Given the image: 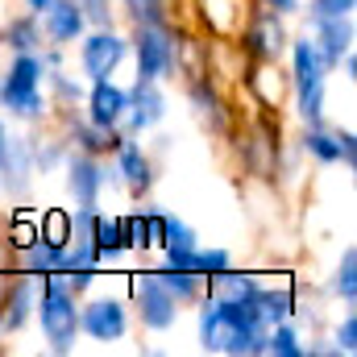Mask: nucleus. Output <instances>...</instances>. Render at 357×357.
Wrapping results in <instances>:
<instances>
[{"label": "nucleus", "instance_id": "a878e982", "mask_svg": "<svg viewBox=\"0 0 357 357\" xmlns=\"http://www.w3.org/2000/svg\"><path fill=\"white\" fill-rule=\"evenodd\" d=\"M303 150H307L316 162H341V137H337V133H324V125H307Z\"/></svg>", "mask_w": 357, "mask_h": 357}, {"label": "nucleus", "instance_id": "2eb2a0df", "mask_svg": "<svg viewBox=\"0 0 357 357\" xmlns=\"http://www.w3.org/2000/svg\"><path fill=\"white\" fill-rule=\"evenodd\" d=\"M33 303H38V278H33V274H21V278H13V282H8V291H4L0 328H8V333L25 328V320L33 316Z\"/></svg>", "mask_w": 357, "mask_h": 357}, {"label": "nucleus", "instance_id": "393cba45", "mask_svg": "<svg viewBox=\"0 0 357 357\" xmlns=\"http://www.w3.org/2000/svg\"><path fill=\"white\" fill-rule=\"evenodd\" d=\"M154 278L175 295V303H191V299H199V274H191V270L162 266V270H154Z\"/></svg>", "mask_w": 357, "mask_h": 357}, {"label": "nucleus", "instance_id": "dca6fc26", "mask_svg": "<svg viewBox=\"0 0 357 357\" xmlns=\"http://www.w3.org/2000/svg\"><path fill=\"white\" fill-rule=\"evenodd\" d=\"M245 50L254 59H266V63H274L287 50V29H282V17L278 13H262L254 21V29L245 33Z\"/></svg>", "mask_w": 357, "mask_h": 357}, {"label": "nucleus", "instance_id": "f3484780", "mask_svg": "<svg viewBox=\"0 0 357 357\" xmlns=\"http://www.w3.org/2000/svg\"><path fill=\"white\" fill-rule=\"evenodd\" d=\"M116 175L129 183L133 195H146L154 187V167H150V154L137 146V142H121L116 146Z\"/></svg>", "mask_w": 357, "mask_h": 357}, {"label": "nucleus", "instance_id": "20e7f679", "mask_svg": "<svg viewBox=\"0 0 357 357\" xmlns=\"http://www.w3.org/2000/svg\"><path fill=\"white\" fill-rule=\"evenodd\" d=\"M324 75L328 67L316 54L312 38L291 42V84H295V104L307 125H324Z\"/></svg>", "mask_w": 357, "mask_h": 357}, {"label": "nucleus", "instance_id": "f8f14e48", "mask_svg": "<svg viewBox=\"0 0 357 357\" xmlns=\"http://www.w3.org/2000/svg\"><path fill=\"white\" fill-rule=\"evenodd\" d=\"M167 116V96L154 79H137L129 88V108H125V121H129V133H146L154 129L158 121Z\"/></svg>", "mask_w": 357, "mask_h": 357}, {"label": "nucleus", "instance_id": "a211bd4d", "mask_svg": "<svg viewBox=\"0 0 357 357\" xmlns=\"http://www.w3.org/2000/svg\"><path fill=\"white\" fill-rule=\"evenodd\" d=\"M91 250L100 254V262L112 258V254H121V250H129V241H125V216H100L96 212V220H91Z\"/></svg>", "mask_w": 357, "mask_h": 357}, {"label": "nucleus", "instance_id": "9d476101", "mask_svg": "<svg viewBox=\"0 0 357 357\" xmlns=\"http://www.w3.org/2000/svg\"><path fill=\"white\" fill-rule=\"evenodd\" d=\"M29 175H33V142L4 133V146H0V187L8 195H25L29 191Z\"/></svg>", "mask_w": 357, "mask_h": 357}, {"label": "nucleus", "instance_id": "f257e3e1", "mask_svg": "<svg viewBox=\"0 0 357 357\" xmlns=\"http://www.w3.org/2000/svg\"><path fill=\"white\" fill-rule=\"evenodd\" d=\"M266 324L258 316L254 295L250 299H216L208 295L199 307V345L208 354L258 357L266 354Z\"/></svg>", "mask_w": 357, "mask_h": 357}, {"label": "nucleus", "instance_id": "1a4fd4ad", "mask_svg": "<svg viewBox=\"0 0 357 357\" xmlns=\"http://www.w3.org/2000/svg\"><path fill=\"white\" fill-rule=\"evenodd\" d=\"M112 178L108 167H100V158L96 154H71L67 158V191H71V199L79 204V208H96V199H100V191H104V183Z\"/></svg>", "mask_w": 357, "mask_h": 357}, {"label": "nucleus", "instance_id": "c85d7f7f", "mask_svg": "<svg viewBox=\"0 0 357 357\" xmlns=\"http://www.w3.org/2000/svg\"><path fill=\"white\" fill-rule=\"evenodd\" d=\"M333 295H341V299L354 307V299H357V250H345L341 266L333 274Z\"/></svg>", "mask_w": 357, "mask_h": 357}, {"label": "nucleus", "instance_id": "c9c22d12", "mask_svg": "<svg viewBox=\"0 0 357 357\" xmlns=\"http://www.w3.org/2000/svg\"><path fill=\"white\" fill-rule=\"evenodd\" d=\"M33 237H38V229H33V225H25V220H17V225H13V233H8V241H13L17 250H21V245H29Z\"/></svg>", "mask_w": 357, "mask_h": 357}, {"label": "nucleus", "instance_id": "0eeeda50", "mask_svg": "<svg viewBox=\"0 0 357 357\" xmlns=\"http://www.w3.org/2000/svg\"><path fill=\"white\" fill-rule=\"evenodd\" d=\"M133 295H137V316H142V324H146L150 333H167V328L178 320L175 295L154 278V270L142 274V278L133 282Z\"/></svg>", "mask_w": 357, "mask_h": 357}, {"label": "nucleus", "instance_id": "e433bc0d", "mask_svg": "<svg viewBox=\"0 0 357 357\" xmlns=\"http://www.w3.org/2000/svg\"><path fill=\"white\" fill-rule=\"evenodd\" d=\"M337 137H341V162H345V167L354 171V162H357V146H354V133L345 129V133H337Z\"/></svg>", "mask_w": 357, "mask_h": 357}, {"label": "nucleus", "instance_id": "6ab92c4d", "mask_svg": "<svg viewBox=\"0 0 357 357\" xmlns=\"http://www.w3.org/2000/svg\"><path fill=\"white\" fill-rule=\"evenodd\" d=\"M162 237V212H129L125 216V241L129 250H150Z\"/></svg>", "mask_w": 357, "mask_h": 357}, {"label": "nucleus", "instance_id": "473e14b6", "mask_svg": "<svg viewBox=\"0 0 357 357\" xmlns=\"http://www.w3.org/2000/svg\"><path fill=\"white\" fill-rule=\"evenodd\" d=\"M357 0H312L307 4V21H320V17H354Z\"/></svg>", "mask_w": 357, "mask_h": 357}, {"label": "nucleus", "instance_id": "aec40b11", "mask_svg": "<svg viewBox=\"0 0 357 357\" xmlns=\"http://www.w3.org/2000/svg\"><path fill=\"white\" fill-rule=\"evenodd\" d=\"M258 287L262 282H254L250 274H237L233 266L216 270L208 278V295H216V299H250V295H258Z\"/></svg>", "mask_w": 357, "mask_h": 357}, {"label": "nucleus", "instance_id": "423d86ee", "mask_svg": "<svg viewBox=\"0 0 357 357\" xmlns=\"http://www.w3.org/2000/svg\"><path fill=\"white\" fill-rule=\"evenodd\" d=\"M125 54H129V42H125L112 25H104V29H91L88 38H84V46H79V67H84V75H88L91 84H96V79H112L116 67L125 63Z\"/></svg>", "mask_w": 357, "mask_h": 357}, {"label": "nucleus", "instance_id": "4c0bfd02", "mask_svg": "<svg viewBox=\"0 0 357 357\" xmlns=\"http://www.w3.org/2000/svg\"><path fill=\"white\" fill-rule=\"evenodd\" d=\"M270 13H278V17H291V13H299V0H262Z\"/></svg>", "mask_w": 357, "mask_h": 357}, {"label": "nucleus", "instance_id": "f03ea898", "mask_svg": "<svg viewBox=\"0 0 357 357\" xmlns=\"http://www.w3.org/2000/svg\"><path fill=\"white\" fill-rule=\"evenodd\" d=\"M42 291H38V320H42V337L50 341L54 354H71L75 349V337H79V303H75V291L67 287L63 274H46L38 278Z\"/></svg>", "mask_w": 357, "mask_h": 357}, {"label": "nucleus", "instance_id": "7ed1b4c3", "mask_svg": "<svg viewBox=\"0 0 357 357\" xmlns=\"http://www.w3.org/2000/svg\"><path fill=\"white\" fill-rule=\"evenodd\" d=\"M42 54L38 50H21L8 71L0 75V108H8L17 121H42L46 116V96H42Z\"/></svg>", "mask_w": 357, "mask_h": 357}, {"label": "nucleus", "instance_id": "5701e85b", "mask_svg": "<svg viewBox=\"0 0 357 357\" xmlns=\"http://www.w3.org/2000/svg\"><path fill=\"white\" fill-rule=\"evenodd\" d=\"M0 42H4V46H13L17 54H21V50H38V42H42V25H38V17L29 13V17L8 21V25L0 29Z\"/></svg>", "mask_w": 357, "mask_h": 357}, {"label": "nucleus", "instance_id": "412c9836", "mask_svg": "<svg viewBox=\"0 0 357 357\" xmlns=\"http://www.w3.org/2000/svg\"><path fill=\"white\" fill-rule=\"evenodd\" d=\"M21 270H25V274H33V278L54 274V270H59V245H50V241L33 237L29 245H21Z\"/></svg>", "mask_w": 357, "mask_h": 357}, {"label": "nucleus", "instance_id": "cd10ccee", "mask_svg": "<svg viewBox=\"0 0 357 357\" xmlns=\"http://www.w3.org/2000/svg\"><path fill=\"white\" fill-rule=\"evenodd\" d=\"M266 354L270 357H303L307 349L299 345V333L282 320V324H274V328L266 333Z\"/></svg>", "mask_w": 357, "mask_h": 357}, {"label": "nucleus", "instance_id": "9b49d317", "mask_svg": "<svg viewBox=\"0 0 357 357\" xmlns=\"http://www.w3.org/2000/svg\"><path fill=\"white\" fill-rule=\"evenodd\" d=\"M312 42H316V54H320V63L328 71L341 67V59L354 50V25H349V17H320V21H312Z\"/></svg>", "mask_w": 357, "mask_h": 357}, {"label": "nucleus", "instance_id": "6e6552de", "mask_svg": "<svg viewBox=\"0 0 357 357\" xmlns=\"http://www.w3.org/2000/svg\"><path fill=\"white\" fill-rule=\"evenodd\" d=\"M79 333H88L91 341L112 345L129 333V316L121 299H91L88 307H79Z\"/></svg>", "mask_w": 357, "mask_h": 357}, {"label": "nucleus", "instance_id": "7c9ffc66", "mask_svg": "<svg viewBox=\"0 0 357 357\" xmlns=\"http://www.w3.org/2000/svg\"><path fill=\"white\" fill-rule=\"evenodd\" d=\"M225 266H233V254H229V250H199V245H195L191 270H195L199 278H212L216 270H225Z\"/></svg>", "mask_w": 357, "mask_h": 357}, {"label": "nucleus", "instance_id": "bb28decb", "mask_svg": "<svg viewBox=\"0 0 357 357\" xmlns=\"http://www.w3.org/2000/svg\"><path fill=\"white\" fill-rule=\"evenodd\" d=\"M158 245H162L167 254H175V250H195L199 237H195V229H191L187 220H178V216H162V237H158Z\"/></svg>", "mask_w": 357, "mask_h": 357}, {"label": "nucleus", "instance_id": "72a5a7b5", "mask_svg": "<svg viewBox=\"0 0 357 357\" xmlns=\"http://www.w3.org/2000/svg\"><path fill=\"white\" fill-rule=\"evenodd\" d=\"M75 4H79V13H84L88 25H96V29L112 25V0H75Z\"/></svg>", "mask_w": 357, "mask_h": 357}, {"label": "nucleus", "instance_id": "b1692460", "mask_svg": "<svg viewBox=\"0 0 357 357\" xmlns=\"http://www.w3.org/2000/svg\"><path fill=\"white\" fill-rule=\"evenodd\" d=\"M71 142H75L84 154H104V150H116L125 137H116L112 129H100V125H91V121L88 125L75 121V125H71Z\"/></svg>", "mask_w": 357, "mask_h": 357}, {"label": "nucleus", "instance_id": "39448f33", "mask_svg": "<svg viewBox=\"0 0 357 357\" xmlns=\"http://www.w3.org/2000/svg\"><path fill=\"white\" fill-rule=\"evenodd\" d=\"M133 54H137V79L158 84L175 71V38L167 33V25H137Z\"/></svg>", "mask_w": 357, "mask_h": 357}, {"label": "nucleus", "instance_id": "4468645a", "mask_svg": "<svg viewBox=\"0 0 357 357\" xmlns=\"http://www.w3.org/2000/svg\"><path fill=\"white\" fill-rule=\"evenodd\" d=\"M38 21H42V33H46L54 46H71V42L88 29V21H84V13H79L75 0H54Z\"/></svg>", "mask_w": 357, "mask_h": 357}, {"label": "nucleus", "instance_id": "f704fd0d", "mask_svg": "<svg viewBox=\"0 0 357 357\" xmlns=\"http://www.w3.org/2000/svg\"><path fill=\"white\" fill-rule=\"evenodd\" d=\"M357 349V316L349 312L341 324H337V354H354Z\"/></svg>", "mask_w": 357, "mask_h": 357}, {"label": "nucleus", "instance_id": "2f4dec72", "mask_svg": "<svg viewBox=\"0 0 357 357\" xmlns=\"http://www.w3.org/2000/svg\"><path fill=\"white\" fill-rule=\"evenodd\" d=\"M38 237H42V241H50V245H67V241H71V216H63V212H50V216L42 220Z\"/></svg>", "mask_w": 357, "mask_h": 357}, {"label": "nucleus", "instance_id": "ea45409f", "mask_svg": "<svg viewBox=\"0 0 357 357\" xmlns=\"http://www.w3.org/2000/svg\"><path fill=\"white\" fill-rule=\"evenodd\" d=\"M0 146H4V125H0Z\"/></svg>", "mask_w": 357, "mask_h": 357}, {"label": "nucleus", "instance_id": "4be33fe9", "mask_svg": "<svg viewBox=\"0 0 357 357\" xmlns=\"http://www.w3.org/2000/svg\"><path fill=\"white\" fill-rule=\"evenodd\" d=\"M254 303H258V316H262L266 328L282 324V320H291V312H295V299H291L287 291H270V287H258Z\"/></svg>", "mask_w": 357, "mask_h": 357}, {"label": "nucleus", "instance_id": "c756f323", "mask_svg": "<svg viewBox=\"0 0 357 357\" xmlns=\"http://www.w3.org/2000/svg\"><path fill=\"white\" fill-rule=\"evenodd\" d=\"M125 13L133 17V25H162L167 0H125Z\"/></svg>", "mask_w": 357, "mask_h": 357}, {"label": "nucleus", "instance_id": "58836bf2", "mask_svg": "<svg viewBox=\"0 0 357 357\" xmlns=\"http://www.w3.org/2000/svg\"><path fill=\"white\" fill-rule=\"evenodd\" d=\"M50 4H54V0H25V8H29V13H33V17H42V13H46V8H50Z\"/></svg>", "mask_w": 357, "mask_h": 357}, {"label": "nucleus", "instance_id": "ddd939ff", "mask_svg": "<svg viewBox=\"0 0 357 357\" xmlns=\"http://www.w3.org/2000/svg\"><path fill=\"white\" fill-rule=\"evenodd\" d=\"M125 108H129V91L116 88L112 79H96L88 91V121L100 129H116L125 121Z\"/></svg>", "mask_w": 357, "mask_h": 357}]
</instances>
